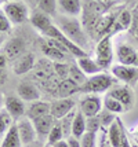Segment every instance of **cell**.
<instances>
[{"instance_id": "cell-16", "label": "cell", "mask_w": 138, "mask_h": 147, "mask_svg": "<svg viewBox=\"0 0 138 147\" xmlns=\"http://www.w3.org/2000/svg\"><path fill=\"white\" fill-rule=\"evenodd\" d=\"M17 94L24 102H35L40 100V91L33 83H20L17 87Z\"/></svg>"}, {"instance_id": "cell-49", "label": "cell", "mask_w": 138, "mask_h": 147, "mask_svg": "<svg viewBox=\"0 0 138 147\" xmlns=\"http://www.w3.org/2000/svg\"><path fill=\"white\" fill-rule=\"evenodd\" d=\"M47 147H51V146H48V144H47Z\"/></svg>"}, {"instance_id": "cell-4", "label": "cell", "mask_w": 138, "mask_h": 147, "mask_svg": "<svg viewBox=\"0 0 138 147\" xmlns=\"http://www.w3.org/2000/svg\"><path fill=\"white\" fill-rule=\"evenodd\" d=\"M95 61L104 69H108L113 61V45H112V36L108 34L105 37L99 38L95 45Z\"/></svg>"}, {"instance_id": "cell-15", "label": "cell", "mask_w": 138, "mask_h": 147, "mask_svg": "<svg viewBox=\"0 0 138 147\" xmlns=\"http://www.w3.org/2000/svg\"><path fill=\"white\" fill-rule=\"evenodd\" d=\"M25 51V43L24 40L20 37H13L10 40H7L4 44V55L7 59H18L20 57L24 55Z\"/></svg>"}, {"instance_id": "cell-43", "label": "cell", "mask_w": 138, "mask_h": 147, "mask_svg": "<svg viewBox=\"0 0 138 147\" xmlns=\"http://www.w3.org/2000/svg\"><path fill=\"white\" fill-rule=\"evenodd\" d=\"M24 3H27V4H31V6H36V1L37 0H22Z\"/></svg>"}, {"instance_id": "cell-47", "label": "cell", "mask_w": 138, "mask_h": 147, "mask_svg": "<svg viewBox=\"0 0 138 147\" xmlns=\"http://www.w3.org/2000/svg\"><path fill=\"white\" fill-rule=\"evenodd\" d=\"M0 4H4V0H0Z\"/></svg>"}, {"instance_id": "cell-1", "label": "cell", "mask_w": 138, "mask_h": 147, "mask_svg": "<svg viewBox=\"0 0 138 147\" xmlns=\"http://www.w3.org/2000/svg\"><path fill=\"white\" fill-rule=\"evenodd\" d=\"M57 26L69 40H72L75 44H77L86 51V47L88 44L87 36L83 30L82 24L79 22V19H76V17H68V15L59 17L57 19Z\"/></svg>"}, {"instance_id": "cell-45", "label": "cell", "mask_w": 138, "mask_h": 147, "mask_svg": "<svg viewBox=\"0 0 138 147\" xmlns=\"http://www.w3.org/2000/svg\"><path fill=\"white\" fill-rule=\"evenodd\" d=\"M4 41V38H3V36H1V33H0V45H1V43Z\"/></svg>"}, {"instance_id": "cell-5", "label": "cell", "mask_w": 138, "mask_h": 147, "mask_svg": "<svg viewBox=\"0 0 138 147\" xmlns=\"http://www.w3.org/2000/svg\"><path fill=\"white\" fill-rule=\"evenodd\" d=\"M43 36H46V37H48V38H54V40H58V41H61V43H62V44H64L66 48L69 50L71 55H72V57H75L76 59L87 55V52H86L82 47H79L77 44H75L72 40H69V38L66 37L65 34L61 32V29H59L55 24H53V25L50 26L46 32H44V34H43Z\"/></svg>"}, {"instance_id": "cell-38", "label": "cell", "mask_w": 138, "mask_h": 147, "mask_svg": "<svg viewBox=\"0 0 138 147\" xmlns=\"http://www.w3.org/2000/svg\"><path fill=\"white\" fill-rule=\"evenodd\" d=\"M66 140H68V144H69V147H82V144H80V139L75 138V136L68 138Z\"/></svg>"}, {"instance_id": "cell-24", "label": "cell", "mask_w": 138, "mask_h": 147, "mask_svg": "<svg viewBox=\"0 0 138 147\" xmlns=\"http://www.w3.org/2000/svg\"><path fill=\"white\" fill-rule=\"evenodd\" d=\"M0 147H24L22 142H21L20 134H18V128H17V124H15V122H14L13 125L10 127V129L4 134Z\"/></svg>"}, {"instance_id": "cell-14", "label": "cell", "mask_w": 138, "mask_h": 147, "mask_svg": "<svg viewBox=\"0 0 138 147\" xmlns=\"http://www.w3.org/2000/svg\"><path fill=\"white\" fill-rule=\"evenodd\" d=\"M36 58L32 52H28V54H24L22 57H20L18 59H15L13 63V71L17 74V76H22V74H27L35 67V61Z\"/></svg>"}, {"instance_id": "cell-13", "label": "cell", "mask_w": 138, "mask_h": 147, "mask_svg": "<svg viewBox=\"0 0 138 147\" xmlns=\"http://www.w3.org/2000/svg\"><path fill=\"white\" fill-rule=\"evenodd\" d=\"M116 58L119 63L126 66H135L137 59V50L128 43H120L116 47Z\"/></svg>"}, {"instance_id": "cell-31", "label": "cell", "mask_w": 138, "mask_h": 147, "mask_svg": "<svg viewBox=\"0 0 138 147\" xmlns=\"http://www.w3.org/2000/svg\"><path fill=\"white\" fill-rule=\"evenodd\" d=\"M75 114H76V111L73 110L72 113H69L64 118L59 120V124L62 127V131H64V135H65L66 139L72 136V122H73V118H75Z\"/></svg>"}, {"instance_id": "cell-30", "label": "cell", "mask_w": 138, "mask_h": 147, "mask_svg": "<svg viewBox=\"0 0 138 147\" xmlns=\"http://www.w3.org/2000/svg\"><path fill=\"white\" fill-rule=\"evenodd\" d=\"M14 124L13 117L6 111V109H0V136L4 135Z\"/></svg>"}, {"instance_id": "cell-28", "label": "cell", "mask_w": 138, "mask_h": 147, "mask_svg": "<svg viewBox=\"0 0 138 147\" xmlns=\"http://www.w3.org/2000/svg\"><path fill=\"white\" fill-rule=\"evenodd\" d=\"M88 77L79 69V66H69V80H72L77 87H82Z\"/></svg>"}, {"instance_id": "cell-39", "label": "cell", "mask_w": 138, "mask_h": 147, "mask_svg": "<svg viewBox=\"0 0 138 147\" xmlns=\"http://www.w3.org/2000/svg\"><path fill=\"white\" fill-rule=\"evenodd\" d=\"M120 147H131V144H130V140H128V138H127L126 132L123 134V138H122V143H120Z\"/></svg>"}, {"instance_id": "cell-34", "label": "cell", "mask_w": 138, "mask_h": 147, "mask_svg": "<svg viewBox=\"0 0 138 147\" xmlns=\"http://www.w3.org/2000/svg\"><path fill=\"white\" fill-rule=\"evenodd\" d=\"M101 129H102V125H101V121H99L98 115L87 118V132H94V134H98Z\"/></svg>"}, {"instance_id": "cell-23", "label": "cell", "mask_w": 138, "mask_h": 147, "mask_svg": "<svg viewBox=\"0 0 138 147\" xmlns=\"http://www.w3.org/2000/svg\"><path fill=\"white\" fill-rule=\"evenodd\" d=\"M59 10L68 17H77L82 14V0H57Z\"/></svg>"}, {"instance_id": "cell-21", "label": "cell", "mask_w": 138, "mask_h": 147, "mask_svg": "<svg viewBox=\"0 0 138 147\" xmlns=\"http://www.w3.org/2000/svg\"><path fill=\"white\" fill-rule=\"evenodd\" d=\"M29 19H31L32 25L35 26V29H37L41 34H44V32H46L47 29L54 24L53 21H51V18H50V15L41 13V11H39V10H36V11L31 13Z\"/></svg>"}, {"instance_id": "cell-44", "label": "cell", "mask_w": 138, "mask_h": 147, "mask_svg": "<svg viewBox=\"0 0 138 147\" xmlns=\"http://www.w3.org/2000/svg\"><path fill=\"white\" fill-rule=\"evenodd\" d=\"M134 140H135V144L138 146V128L134 131Z\"/></svg>"}, {"instance_id": "cell-20", "label": "cell", "mask_w": 138, "mask_h": 147, "mask_svg": "<svg viewBox=\"0 0 138 147\" xmlns=\"http://www.w3.org/2000/svg\"><path fill=\"white\" fill-rule=\"evenodd\" d=\"M76 62H77L79 69L83 71L87 77L94 76V74H98V73H102V67L97 63V61H95V59L90 58L88 55L82 57V58H77V59H76Z\"/></svg>"}, {"instance_id": "cell-7", "label": "cell", "mask_w": 138, "mask_h": 147, "mask_svg": "<svg viewBox=\"0 0 138 147\" xmlns=\"http://www.w3.org/2000/svg\"><path fill=\"white\" fill-rule=\"evenodd\" d=\"M111 74L116 80L124 83L126 85L134 87L138 83V67L137 66H126V65H113L111 67Z\"/></svg>"}, {"instance_id": "cell-26", "label": "cell", "mask_w": 138, "mask_h": 147, "mask_svg": "<svg viewBox=\"0 0 138 147\" xmlns=\"http://www.w3.org/2000/svg\"><path fill=\"white\" fill-rule=\"evenodd\" d=\"M36 7L41 13L47 14L50 17H55L58 4H57V0H37L36 1Z\"/></svg>"}, {"instance_id": "cell-41", "label": "cell", "mask_w": 138, "mask_h": 147, "mask_svg": "<svg viewBox=\"0 0 138 147\" xmlns=\"http://www.w3.org/2000/svg\"><path fill=\"white\" fill-rule=\"evenodd\" d=\"M7 65V57L4 54H0V70H3Z\"/></svg>"}, {"instance_id": "cell-50", "label": "cell", "mask_w": 138, "mask_h": 147, "mask_svg": "<svg viewBox=\"0 0 138 147\" xmlns=\"http://www.w3.org/2000/svg\"><path fill=\"white\" fill-rule=\"evenodd\" d=\"M137 8H138V7H137Z\"/></svg>"}, {"instance_id": "cell-36", "label": "cell", "mask_w": 138, "mask_h": 147, "mask_svg": "<svg viewBox=\"0 0 138 147\" xmlns=\"http://www.w3.org/2000/svg\"><path fill=\"white\" fill-rule=\"evenodd\" d=\"M130 30H131V34H133V37H134V40L137 41V44H138V8H135L133 11V24H131Z\"/></svg>"}, {"instance_id": "cell-33", "label": "cell", "mask_w": 138, "mask_h": 147, "mask_svg": "<svg viewBox=\"0 0 138 147\" xmlns=\"http://www.w3.org/2000/svg\"><path fill=\"white\" fill-rule=\"evenodd\" d=\"M99 117V121H101V125H102V128H109L111 127L112 122H115V120H116V115L112 114V113H109V111H101L98 114Z\"/></svg>"}, {"instance_id": "cell-27", "label": "cell", "mask_w": 138, "mask_h": 147, "mask_svg": "<svg viewBox=\"0 0 138 147\" xmlns=\"http://www.w3.org/2000/svg\"><path fill=\"white\" fill-rule=\"evenodd\" d=\"M104 107H105L106 111H109L112 114H122L123 111H126L123 105L109 95H106L105 99H104Z\"/></svg>"}, {"instance_id": "cell-37", "label": "cell", "mask_w": 138, "mask_h": 147, "mask_svg": "<svg viewBox=\"0 0 138 147\" xmlns=\"http://www.w3.org/2000/svg\"><path fill=\"white\" fill-rule=\"evenodd\" d=\"M98 147H112V144L108 140V136H106V132L104 128L101 129V142H99Z\"/></svg>"}, {"instance_id": "cell-10", "label": "cell", "mask_w": 138, "mask_h": 147, "mask_svg": "<svg viewBox=\"0 0 138 147\" xmlns=\"http://www.w3.org/2000/svg\"><path fill=\"white\" fill-rule=\"evenodd\" d=\"M76 106V100L72 98H59L55 99L54 102H51V110H50V114L53 115L55 120H61L64 118L65 115H68L69 113H72L75 110Z\"/></svg>"}, {"instance_id": "cell-6", "label": "cell", "mask_w": 138, "mask_h": 147, "mask_svg": "<svg viewBox=\"0 0 138 147\" xmlns=\"http://www.w3.org/2000/svg\"><path fill=\"white\" fill-rule=\"evenodd\" d=\"M102 106L104 100L101 99V96L95 94H86L79 100V110L84 114L86 118L98 115L102 111Z\"/></svg>"}, {"instance_id": "cell-48", "label": "cell", "mask_w": 138, "mask_h": 147, "mask_svg": "<svg viewBox=\"0 0 138 147\" xmlns=\"http://www.w3.org/2000/svg\"><path fill=\"white\" fill-rule=\"evenodd\" d=\"M6 1H11V0H4V3H6Z\"/></svg>"}, {"instance_id": "cell-3", "label": "cell", "mask_w": 138, "mask_h": 147, "mask_svg": "<svg viewBox=\"0 0 138 147\" xmlns=\"http://www.w3.org/2000/svg\"><path fill=\"white\" fill-rule=\"evenodd\" d=\"M3 11L7 15V18L10 19V22L13 25H20L27 22L31 13L28 8L27 3H24L22 0H11V1H6L3 4Z\"/></svg>"}, {"instance_id": "cell-17", "label": "cell", "mask_w": 138, "mask_h": 147, "mask_svg": "<svg viewBox=\"0 0 138 147\" xmlns=\"http://www.w3.org/2000/svg\"><path fill=\"white\" fill-rule=\"evenodd\" d=\"M40 51L43 52V55L48 59H51L54 62H65L68 55L64 54L62 51H59L58 48L48 40V38H44L40 41Z\"/></svg>"}, {"instance_id": "cell-32", "label": "cell", "mask_w": 138, "mask_h": 147, "mask_svg": "<svg viewBox=\"0 0 138 147\" xmlns=\"http://www.w3.org/2000/svg\"><path fill=\"white\" fill-rule=\"evenodd\" d=\"M82 147H97V134L94 132H86L80 138Z\"/></svg>"}, {"instance_id": "cell-8", "label": "cell", "mask_w": 138, "mask_h": 147, "mask_svg": "<svg viewBox=\"0 0 138 147\" xmlns=\"http://www.w3.org/2000/svg\"><path fill=\"white\" fill-rule=\"evenodd\" d=\"M17 124V128H18V134H20L21 142L24 146H28L33 142L39 140L37 139V134H36V129H35V125H33V121L29 120L27 115L20 118L18 121H15Z\"/></svg>"}, {"instance_id": "cell-42", "label": "cell", "mask_w": 138, "mask_h": 147, "mask_svg": "<svg viewBox=\"0 0 138 147\" xmlns=\"http://www.w3.org/2000/svg\"><path fill=\"white\" fill-rule=\"evenodd\" d=\"M51 147H69V144H68V140H65V139H62V140L57 142L55 144H53Z\"/></svg>"}, {"instance_id": "cell-22", "label": "cell", "mask_w": 138, "mask_h": 147, "mask_svg": "<svg viewBox=\"0 0 138 147\" xmlns=\"http://www.w3.org/2000/svg\"><path fill=\"white\" fill-rule=\"evenodd\" d=\"M133 24V13L128 11V10H122L118 15V19L115 22V25L111 30V36H113L115 33L123 32V30H127L131 28Z\"/></svg>"}, {"instance_id": "cell-40", "label": "cell", "mask_w": 138, "mask_h": 147, "mask_svg": "<svg viewBox=\"0 0 138 147\" xmlns=\"http://www.w3.org/2000/svg\"><path fill=\"white\" fill-rule=\"evenodd\" d=\"M24 147H47V143H43L41 140H36L31 143V144H28V146H24Z\"/></svg>"}, {"instance_id": "cell-2", "label": "cell", "mask_w": 138, "mask_h": 147, "mask_svg": "<svg viewBox=\"0 0 138 147\" xmlns=\"http://www.w3.org/2000/svg\"><path fill=\"white\" fill-rule=\"evenodd\" d=\"M115 84V77L112 74H108V73H98V74H94V76H90L86 83L79 87V91L82 94H95V95H99V94H104L106 91H109L113 87Z\"/></svg>"}, {"instance_id": "cell-25", "label": "cell", "mask_w": 138, "mask_h": 147, "mask_svg": "<svg viewBox=\"0 0 138 147\" xmlns=\"http://www.w3.org/2000/svg\"><path fill=\"white\" fill-rule=\"evenodd\" d=\"M86 132H87V118L79 110V111H76L73 122H72V136L80 139Z\"/></svg>"}, {"instance_id": "cell-35", "label": "cell", "mask_w": 138, "mask_h": 147, "mask_svg": "<svg viewBox=\"0 0 138 147\" xmlns=\"http://www.w3.org/2000/svg\"><path fill=\"white\" fill-rule=\"evenodd\" d=\"M11 26H13V24L10 22V19L7 18V15L3 11V8H0V33L10 32Z\"/></svg>"}, {"instance_id": "cell-11", "label": "cell", "mask_w": 138, "mask_h": 147, "mask_svg": "<svg viewBox=\"0 0 138 147\" xmlns=\"http://www.w3.org/2000/svg\"><path fill=\"white\" fill-rule=\"evenodd\" d=\"M4 109L8 114L13 117L14 121H18L20 118L25 117L27 109H25V103L20 96L8 95L4 98Z\"/></svg>"}, {"instance_id": "cell-18", "label": "cell", "mask_w": 138, "mask_h": 147, "mask_svg": "<svg viewBox=\"0 0 138 147\" xmlns=\"http://www.w3.org/2000/svg\"><path fill=\"white\" fill-rule=\"evenodd\" d=\"M50 110H51V103L46 102V100H35V102H31V105L28 106L27 109V115L29 120H36L39 117H43V115L50 114Z\"/></svg>"}, {"instance_id": "cell-29", "label": "cell", "mask_w": 138, "mask_h": 147, "mask_svg": "<svg viewBox=\"0 0 138 147\" xmlns=\"http://www.w3.org/2000/svg\"><path fill=\"white\" fill-rule=\"evenodd\" d=\"M65 138V135H64V131H62V127H61V124L59 122H55V125H54V128L51 129V132L48 135V138H47L46 143L48 146H53L57 142L62 140Z\"/></svg>"}, {"instance_id": "cell-46", "label": "cell", "mask_w": 138, "mask_h": 147, "mask_svg": "<svg viewBox=\"0 0 138 147\" xmlns=\"http://www.w3.org/2000/svg\"><path fill=\"white\" fill-rule=\"evenodd\" d=\"M135 66L138 67V50H137V59H135Z\"/></svg>"}, {"instance_id": "cell-12", "label": "cell", "mask_w": 138, "mask_h": 147, "mask_svg": "<svg viewBox=\"0 0 138 147\" xmlns=\"http://www.w3.org/2000/svg\"><path fill=\"white\" fill-rule=\"evenodd\" d=\"M58 120H55L51 114L43 115V117H39L36 120H33V125H35V129H36V134H37V139L39 140H44L48 138V135L51 132V129L54 128L55 122Z\"/></svg>"}, {"instance_id": "cell-9", "label": "cell", "mask_w": 138, "mask_h": 147, "mask_svg": "<svg viewBox=\"0 0 138 147\" xmlns=\"http://www.w3.org/2000/svg\"><path fill=\"white\" fill-rule=\"evenodd\" d=\"M108 95L119 100L123 105L124 110H130L134 106V92L130 88V85H113Z\"/></svg>"}, {"instance_id": "cell-19", "label": "cell", "mask_w": 138, "mask_h": 147, "mask_svg": "<svg viewBox=\"0 0 138 147\" xmlns=\"http://www.w3.org/2000/svg\"><path fill=\"white\" fill-rule=\"evenodd\" d=\"M124 134V127H123V122L122 120L116 117L115 122H112L111 127L106 131V136H108V140L112 144V147H120L122 143V138Z\"/></svg>"}]
</instances>
